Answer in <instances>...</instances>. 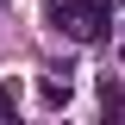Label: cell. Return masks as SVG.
<instances>
[{"instance_id":"6da1fadb","label":"cell","mask_w":125,"mask_h":125,"mask_svg":"<svg viewBox=\"0 0 125 125\" xmlns=\"http://www.w3.org/2000/svg\"><path fill=\"white\" fill-rule=\"evenodd\" d=\"M62 31H75V38H106L113 31V6L106 0H62Z\"/></svg>"}]
</instances>
